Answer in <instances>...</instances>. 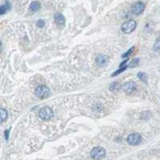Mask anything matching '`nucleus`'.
I'll use <instances>...</instances> for the list:
<instances>
[{
  "instance_id": "nucleus-1",
  "label": "nucleus",
  "mask_w": 160,
  "mask_h": 160,
  "mask_svg": "<svg viewBox=\"0 0 160 160\" xmlns=\"http://www.w3.org/2000/svg\"><path fill=\"white\" fill-rule=\"evenodd\" d=\"M53 116L54 111L50 107H43L38 111V117L44 121H48Z\"/></svg>"
},
{
  "instance_id": "nucleus-2",
  "label": "nucleus",
  "mask_w": 160,
  "mask_h": 160,
  "mask_svg": "<svg viewBox=\"0 0 160 160\" xmlns=\"http://www.w3.org/2000/svg\"><path fill=\"white\" fill-rule=\"evenodd\" d=\"M35 94L39 98H47L51 94V90L50 88L44 85H40L35 88Z\"/></svg>"
},
{
  "instance_id": "nucleus-3",
  "label": "nucleus",
  "mask_w": 160,
  "mask_h": 160,
  "mask_svg": "<svg viewBox=\"0 0 160 160\" xmlns=\"http://www.w3.org/2000/svg\"><path fill=\"white\" fill-rule=\"evenodd\" d=\"M91 158L94 160H100L106 156V150L102 146H95L91 151Z\"/></svg>"
},
{
  "instance_id": "nucleus-4",
  "label": "nucleus",
  "mask_w": 160,
  "mask_h": 160,
  "mask_svg": "<svg viewBox=\"0 0 160 160\" xmlns=\"http://www.w3.org/2000/svg\"><path fill=\"white\" fill-rule=\"evenodd\" d=\"M136 26H137V23L135 20H128V21L125 22L121 27V30L124 34H130L133 32L135 30Z\"/></svg>"
},
{
  "instance_id": "nucleus-5",
  "label": "nucleus",
  "mask_w": 160,
  "mask_h": 160,
  "mask_svg": "<svg viewBox=\"0 0 160 160\" xmlns=\"http://www.w3.org/2000/svg\"><path fill=\"white\" fill-rule=\"evenodd\" d=\"M143 140V137L139 134V133H132L131 135H129L128 137L126 138L127 143L131 145V146H137L141 143Z\"/></svg>"
},
{
  "instance_id": "nucleus-6",
  "label": "nucleus",
  "mask_w": 160,
  "mask_h": 160,
  "mask_svg": "<svg viewBox=\"0 0 160 160\" xmlns=\"http://www.w3.org/2000/svg\"><path fill=\"white\" fill-rule=\"evenodd\" d=\"M136 87L137 86H136V83L135 82L129 81V82H126V83L122 84V86H121V89L126 94H131L135 91Z\"/></svg>"
},
{
  "instance_id": "nucleus-7",
  "label": "nucleus",
  "mask_w": 160,
  "mask_h": 160,
  "mask_svg": "<svg viewBox=\"0 0 160 160\" xmlns=\"http://www.w3.org/2000/svg\"><path fill=\"white\" fill-rule=\"evenodd\" d=\"M145 10V5L142 2H135L131 6V12L135 14H140Z\"/></svg>"
},
{
  "instance_id": "nucleus-8",
  "label": "nucleus",
  "mask_w": 160,
  "mask_h": 160,
  "mask_svg": "<svg viewBox=\"0 0 160 160\" xmlns=\"http://www.w3.org/2000/svg\"><path fill=\"white\" fill-rule=\"evenodd\" d=\"M109 57L106 55H100L96 57L95 59V63L99 67H105L107 66V64L109 63Z\"/></svg>"
},
{
  "instance_id": "nucleus-9",
  "label": "nucleus",
  "mask_w": 160,
  "mask_h": 160,
  "mask_svg": "<svg viewBox=\"0 0 160 160\" xmlns=\"http://www.w3.org/2000/svg\"><path fill=\"white\" fill-rule=\"evenodd\" d=\"M54 18H55V22L56 25H58L60 27H64L65 23H66V18H65L63 14H62L61 13H55Z\"/></svg>"
},
{
  "instance_id": "nucleus-10",
  "label": "nucleus",
  "mask_w": 160,
  "mask_h": 160,
  "mask_svg": "<svg viewBox=\"0 0 160 160\" xmlns=\"http://www.w3.org/2000/svg\"><path fill=\"white\" fill-rule=\"evenodd\" d=\"M10 9H11V5L8 2H7L0 7V13L1 14H4L8 11H10Z\"/></svg>"
},
{
  "instance_id": "nucleus-11",
  "label": "nucleus",
  "mask_w": 160,
  "mask_h": 160,
  "mask_svg": "<svg viewBox=\"0 0 160 160\" xmlns=\"http://www.w3.org/2000/svg\"><path fill=\"white\" fill-rule=\"evenodd\" d=\"M41 7V3L39 2H32L31 5H30V10L32 11H37L40 9Z\"/></svg>"
},
{
  "instance_id": "nucleus-12",
  "label": "nucleus",
  "mask_w": 160,
  "mask_h": 160,
  "mask_svg": "<svg viewBox=\"0 0 160 160\" xmlns=\"http://www.w3.org/2000/svg\"><path fill=\"white\" fill-rule=\"evenodd\" d=\"M137 76H138L139 79L141 80V81H143V83H146L148 82V75L146 73H144V72L140 71V72L137 74Z\"/></svg>"
},
{
  "instance_id": "nucleus-13",
  "label": "nucleus",
  "mask_w": 160,
  "mask_h": 160,
  "mask_svg": "<svg viewBox=\"0 0 160 160\" xmlns=\"http://www.w3.org/2000/svg\"><path fill=\"white\" fill-rule=\"evenodd\" d=\"M0 114H1L0 116H1V121L2 122H4L5 120H7V117H8V113H7V111L5 109L2 108L1 111H0Z\"/></svg>"
},
{
  "instance_id": "nucleus-14",
  "label": "nucleus",
  "mask_w": 160,
  "mask_h": 160,
  "mask_svg": "<svg viewBox=\"0 0 160 160\" xmlns=\"http://www.w3.org/2000/svg\"><path fill=\"white\" fill-rule=\"evenodd\" d=\"M110 91H118V89L120 88V85L118 83V82H114V83H112L111 85H110Z\"/></svg>"
},
{
  "instance_id": "nucleus-15",
  "label": "nucleus",
  "mask_w": 160,
  "mask_h": 160,
  "mask_svg": "<svg viewBox=\"0 0 160 160\" xmlns=\"http://www.w3.org/2000/svg\"><path fill=\"white\" fill-rule=\"evenodd\" d=\"M135 51V46H132L131 48H130L126 53H124L123 55H122V58H128L129 56L131 55L133 53V51Z\"/></svg>"
},
{
  "instance_id": "nucleus-16",
  "label": "nucleus",
  "mask_w": 160,
  "mask_h": 160,
  "mask_svg": "<svg viewBox=\"0 0 160 160\" xmlns=\"http://www.w3.org/2000/svg\"><path fill=\"white\" fill-rule=\"evenodd\" d=\"M139 63V59H133L132 61H131V62L130 63V64H129L128 67H131V68H132V67H135V66H138Z\"/></svg>"
},
{
  "instance_id": "nucleus-17",
  "label": "nucleus",
  "mask_w": 160,
  "mask_h": 160,
  "mask_svg": "<svg viewBox=\"0 0 160 160\" xmlns=\"http://www.w3.org/2000/svg\"><path fill=\"white\" fill-rule=\"evenodd\" d=\"M154 50L155 51H160V37L155 42V44H154Z\"/></svg>"
},
{
  "instance_id": "nucleus-18",
  "label": "nucleus",
  "mask_w": 160,
  "mask_h": 160,
  "mask_svg": "<svg viewBox=\"0 0 160 160\" xmlns=\"http://www.w3.org/2000/svg\"><path fill=\"white\" fill-rule=\"evenodd\" d=\"M127 68V66H125V67H122V68H120V69H118V70H116V71H115L114 73L111 75V77H115L116 76V75H119L120 73H122V72H123L124 70H125Z\"/></svg>"
},
{
  "instance_id": "nucleus-19",
  "label": "nucleus",
  "mask_w": 160,
  "mask_h": 160,
  "mask_svg": "<svg viewBox=\"0 0 160 160\" xmlns=\"http://www.w3.org/2000/svg\"><path fill=\"white\" fill-rule=\"evenodd\" d=\"M37 25H38V27H43L45 26V21L43 19H38V22H37Z\"/></svg>"
},
{
  "instance_id": "nucleus-20",
  "label": "nucleus",
  "mask_w": 160,
  "mask_h": 160,
  "mask_svg": "<svg viewBox=\"0 0 160 160\" xmlns=\"http://www.w3.org/2000/svg\"><path fill=\"white\" fill-rule=\"evenodd\" d=\"M10 130L11 129H8V130H6L5 131V139H6V140H7L8 139V138H9V132H10Z\"/></svg>"
}]
</instances>
